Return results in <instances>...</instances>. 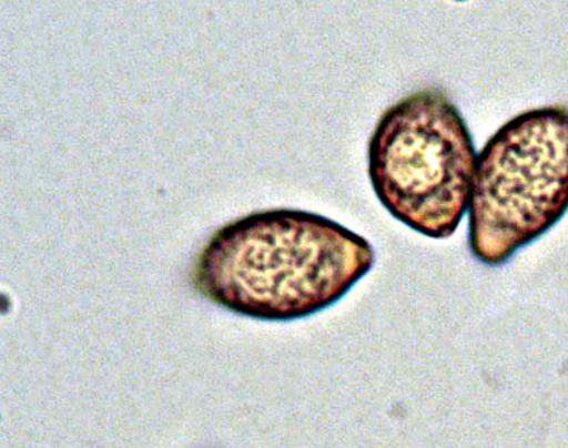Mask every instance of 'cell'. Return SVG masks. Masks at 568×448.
I'll return each mask as SVG.
<instances>
[{
	"label": "cell",
	"instance_id": "obj_1",
	"mask_svg": "<svg viewBox=\"0 0 568 448\" xmlns=\"http://www.w3.org/2000/svg\"><path fill=\"white\" fill-rule=\"evenodd\" d=\"M372 244L317 213L271 208L213 233L195 259L202 297L242 317L291 323L333 307L374 266Z\"/></svg>",
	"mask_w": 568,
	"mask_h": 448
},
{
	"label": "cell",
	"instance_id": "obj_2",
	"mask_svg": "<svg viewBox=\"0 0 568 448\" xmlns=\"http://www.w3.org/2000/svg\"><path fill=\"white\" fill-rule=\"evenodd\" d=\"M471 256L504 266L568 212V106L521 112L476 156L469 198Z\"/></svg>",
	"mask_w": 568,
	"mask_h": 448
},
{
	"label": "cell",
	"instance_id": "obj_3",
	"mask_svg": "<svg viewBox=\"0 0 568 448\" xmlns=\"http://www.w3.org/2000/svg\"><path fill=\"white\" fill-rule=\"evenodd\" d=\"M476 156L468 125L448 95L420 90L377 122L368 144L369 181L390 216L444 241L468 212Z\"/></svg>",
	"mask_w": 568,
	"mask_h": 448
}]
</instances>
